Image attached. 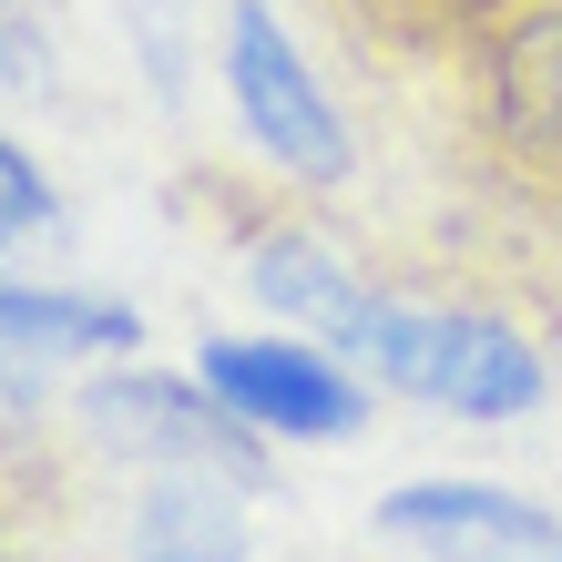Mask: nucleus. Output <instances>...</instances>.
I'll return each instance as SVG.
<instances>
[{
  "mask_svg": "<svg viewBox=\"0 0 562 562\" xmlns=\"http://www.w3.org/2000/svg\"><path fill=\"white\" fill-rule=\"evenodd\" d=\"M348 358H369L389 389H409L429 409H460V419L542 409V348L521 327L481 317V307H400V296H369V317L348 327Z\"/></svg>",
  "mask_w": 562,
  "mask_h": 562,
  "instance_id": "obj_1",
  "label": "nucleus"
},
{
  "mask_svg": "<svg viewBox=\"0 0 562 562\" xmlns=\"http://www.w3.org/2000/svg\"><path fill=\"white\" fill-rule=\"evenodd\" d=\"M0 348H52V358L144 348V317L123 307V296H72V286H0Z\"/></svg>",
  "mask_w": 562,
  "mask_h": 562,
  "instance_id": "obj_9",
  "label": "nucleus"
},
{
  "mask_svg": "<svg viewBox=\"0 0 562 562\" xmlns=\"http://www.w3.org/2000/svg\"><path fill=\"white\" fill-rule=\"evenodd\" d=\"M256 296H267L277 317H296L307 338L348 348V327L369 317V296H379V286H358L338 256L307 246V236H256Z\"/></svg>",
  "mask_w": 562,
  "mask_h": 562,
  "instance_id": "obj_8",
  "label": "nucleus"
},
{
  "mask_svg": "<svg viewBox=\"0 0 562 562\" xmlns=\"http://www.w3.org/2000/svg\"><path fill=\"white\" fill-rule=\"evenodd\" d=\"M379 532L429 562H562V521L502 481H409L379 502Z\"/></svg>",
  "mask_w": 562,
  "mask_h": 562,
  "instance_id": "obj_4",
  "label": "nucleus"
},
{
  "mask_svg": "<svg viewBox=\"0 0 562 562\" xmlns=\"http://www.w3.org/2000/svg\"><path fill=\"white\" fill-rule=\"evenodd\" d=\"M491 123L512 134V154H532L562 175V0L521 11L491 42Z\"/></svg>",
  "mask_w": 562,
  "mask_h": 562,
  "instance_id": "obj_6",
  "label": "nucleus"
},
{
  "mask_svg": "<svg viewBox=\"0 0 562 562\" xmlns=\"http://www.w3.org/2000/svg\"><path fill=\"white\" fill-rule=\"evenodd\" d=\"M256 521H246V481L225 471H175L144 491L134 512V562H246Z\"/></svg>",
  "mask_w": 562,
  "mask_h": 562,
  "instance_id": "obj_7",
  "label": "nucleus"
},
{
  "mask_svg": "<svg viewBox=\"0 0 562 562\" xmlns=\"http://www.w3.org/2000/svg\"><path fill=\"white\" fill-rule=\"evenodd\" d=\"M0 72H21V42H11V31H0Z\"/></svg>",
  "mask_w": 562,
  "mask_h": 562,
  "instance_id": "obj_11",
  "label": "nucleus"
},
{
  "mask_svg": "<svg viewBox=\"0 0 562 562\" xmlns=\"http://www.w3.org/2000/svg\"><path fill=\"white\" fill-rule=\"evenodd\" d=\"M52 215V184H42V164H31L11 134H0V236H21V225H42Z\"/></svg>",
  "mask_w": 562,
  "mask_h": 562,
  "instance_id": "obj_10",
  "label": "nucleus"
},
{
  "mask_svg": "<svg viewBox=\"0 0 562 562\" xmlns=\"http://www.w3.org/2000/svg\"><path fill=\"white\" fill-rule=\"evenodd\" d=\"M225 92H236L246 134L267 144L296 184H348V134H338V103L317 92V72L296 61V42L277 31L267 0H236L225 21Z\"/></svg>",
  "mask_w": 562,
  "mask_h": 562,
  "instance_id": "obj_2",
  "label": "nucleus"
},
{
  "mask_svg": "<svg viewBox=\"0 0 562 562\" xmlns=\"http://www.w3.org/2000/svg\"><path fill=\"white\" fill-rule=\"evenodd\" d=\"M194 379H205L246 429H286V440H348L358 429V389L327 369L317 348H296V338H215Z\"/></svg>",
  "mask_w": 562,
  "mask_h": 562,
  "instance_id": "obj_5",
  "label": "nucleus"
},
{
  "mask_svg": "<svg viewBox=\"0 0 562 562\" xmlns=\"http://www.w3.org/2000/svg\"><path fill=\"white\" fill-rule=\"evenodd\" d=\"M82 419L103 429L113 450H144V460H164V471H225V481H256V440H246V419L215 400L205 379H154V369H123V379H103L82 400Z\"/></svg>",
  "mask_w": 562,
  "mask_h": 562,
  "instance_id": "obj_3",
  "label": "nucleus"
}]
</instances>
